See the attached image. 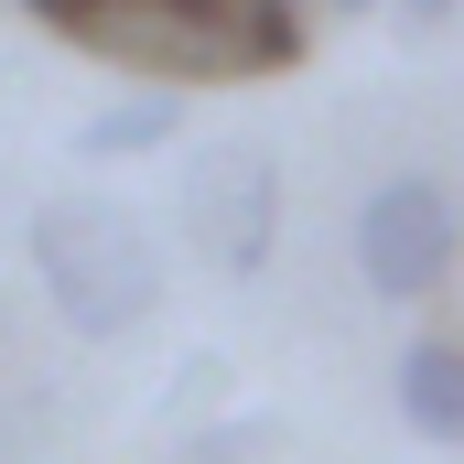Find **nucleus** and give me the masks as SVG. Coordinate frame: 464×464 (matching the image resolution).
Segmentation results:
<instances>
[{"instance_id":"f257e3e1","label":"nucleus","mask_w":464,"mask_h":464,"mask_svg":"<svg viewBox=\"0 0 464 464\" xmlns=\"http://www.w3.org/2000/svg\"><path fill=\"white\" fill-rule=\"evenodd\" d=\"M54 44L140 65L151 87H237L303 65V0H22Z\"/></svg>"},{"instance_id":"f03ea898","label":"nucleus","mask_w":464,"mask_h":464,"mask_svg":"<svg viewBox=\"0 0 464 464\" xmlns=\"http://www.w3.org/2000/svg\"><path fill=\"white\" fill-rule=\"evenodd\" d=\"M22 248H33L44 303L87 346L151 324V303H162V237L140 227V206H119V195H44L33 227H22Z\"/></svg>"},{"instance_id":"7ed1b4c3","label":"nucleus","mask_w":464,"mask_h":464,"mask_svg":"<svg viewBox=\"0 0 464 464\" xmlns=\"http://www.w3.org/2000/svg\"><path fill=\"white\" fill-rule=\"evenodd\" d=\"M184 237H195V259L206 270H227V281H248V270H270V248H281V151L270 140H206L195 162H184Z\"/></svg>"},{"instance_id":"20e7f679","label":"nucleus","mask_w":464,"mask_h":464,"mask_svg":"<svg viewBox=\"0 0 464 464\" xmlns=\"http://www.w3.org/2000/svg\"><path fill=\"white\" fill-rule=\"evenodd\" d=\"M454 248H464V217L432 173H389L367 206H356V270L378 303H421L454 281Z\"/></svg>"},{"instance_id":"39448f33","label":"nucleus","mask_w":464,"mask_h":464,"mask_svg":"<svg viewBox=\"0 0 464 464\" xmlns=\"http://www.w3.org/2000/svg\"><path fill=\"white\" fill-rule=\"evenodd\" d=\"M389 400H400V421L421 432V443H464V346H421L400 356V378H389Z\"/></svg>"},{"instance_id":"423d86ee","label":"nucleus","mask_w":464,"mask_h":464,"mask_svg":"<svg viewBox=\"0 0 464 464\" xmlns=\"http://www.w3.org/2000/svg\"><path fill=\"white\" fill-rule=\"evenodd\" d=\"M173 130H184L173 87H140V98H119V109L76 119V151H87V162H151V151H162Z\"/></svg>"},{"instance_id":"0eeeda50","label":"nucleus","mask_w":464,"mask_h":464,"mask_svg":"<svg viewBox=\"0 0 464 464\" xmlns=\"http://www.w3.org/2000/svg\"><path fill=\"white\" fill-rule=\"evenodd\" d=\"M270 443H281V421H217V432L184 443V464H248V454H270Z\"/></svg>"},{"instance_id":"6e6552de","label":"nucleus","mask_w":464,"mask_h":464,"mask_svg":"<svg viewBox=\"0 0 464 464\" xmlns=\"http://www.w3.org/2000/svg\"><path fill=\"white\" fill-rule=\"evenodd\" d=\"M454 11H464V0H400V22H411V33H443Z\"/></svg>"},{"instance_id":"1a4fd4ad","label":"nucleus","mask_w":464,"mask_h":464,"mask_svg":"<svg viewBox=\"0 0 464 464\" xmlns=\"http://www.w3.org/2000/svg\"><path fill=\"white\" fill-rule=\"evenodd\" d=\"M324 11H378V0H324Z\"/></svg>"}]
</instances>
